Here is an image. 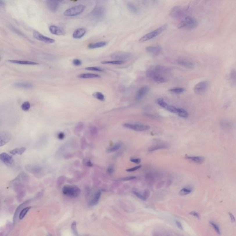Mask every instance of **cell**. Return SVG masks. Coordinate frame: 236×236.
Instances as JSON below:
<instances>
[{
    "instance_id": "cell-45",
    "label": "cell",
    "mask_w": 236,
    "mask_h": 236,
    "mask_svg": "<svg viewBox=\"0 0 236 236\" xmlns=\"http://www.w3.org/2000/svg\"><path fill=\"white\" fill-rule=\"evenodd\" d=\"M85 70L91 71H103V70L101 68H99L98 67H88L85 68Z\"/></svg>"
},
{
    "instance_id": "cell-49",
    "label": "cell",
    "mask_w": 236,
    "mask_h": 236,
    "mask_svg": "<svg viewBox=\"0 0 236 236\" xmlns=\"http://www.w3.org/2000/svg\"><path fill=\"white\" fill-rule=\"evenodd\" d=\"M83 164H84V165H85L89 167H92L93 166V164L92 163V162L90 160H88L87 159H85L84 160Z\"/></svg>"
},
{
    "instance_id": "cell-5",
    "label": "cell",
    "mask_w": 236,
    "mask_h": 236,
    "mask_svg": "<svg viewBox=\"0 0 236 236\" xmlns=\"http://www.w3.org/2000/svg\"><path fill=\"white\" fill-rule=\"evenodd\" d=\"M85 8V7L84 5H78L70 8L67 9L64 12V15L66 16H75L80 15L82 12H83Z\"/></svg>"
},
{
    "instance_id": "cell-8",
    "label": "cell",
    "mask_w": 236,
    "mask_h": 236,
    "mask_svg": "<svg viewBox=\"0 0 236 236\" xmlns=\"http://www.w3.org/2000/svg\"><path fill=\"white\" fill-rule=\"evenodd\" d=\"M131 57V53L122 52L115 53H112L111 56L112 59H114L115 60H123V61H125V60L130 59Z\"/></svg>"
},
{
    "instance_id": "cell-37",
    "label": "cell",
    "mask_w": 236,
    "mask_h": 236,
    "mask_svg": "<svg viewBox=\"0 0 236 236\" xmlns=\"http://www.w3.org/2000/svg\"><path fill=\"white\" fill-rule=\"evenodd\" d=\"M127 8H128V9H129L130 11L131 12L133 13H137L138 12V9H137V8L133 4L130 3H128Z\"/></svg>"
},
{
    "instance_id": "cell-2",
    "label": "cell",
    "mask_w": 236,
    "mask_h": 236,
    "mask_svg": "<svg viewBox=\"0 0 236 236\" xmlns=\"http://www.w3.org/2000/svg\"><path fill=\"white\" fill-rule=\"evenodd\" d=\"M198 22L196 19L193 17L187 16L185 17L178 26V28L180 29H185L190 30L195 29L197 27Z\"/></svg>"
},
{
    "instance_id": "cell-18",
    "label": "cell",
    "mask_w": 236,
    "mask_h": 236,
    "mask_svg": "<svg viewBox=\"0 0 236 236\" xmlns=\"http://www.w3.org/2000/svg\"><path fill=\"white\" fill-rule=\"evenodd\" d=\"M146 50L149 53L157 56L162 51V49L159 46H149L146 48Z\"/></svg>"
},
{
    "instance_id": "cell-11",
    "label": "cell",
    "mask_w": 236,
    "mask_h": 236,
    "mask_svg": "<svg viewBox=\"0 0 236 236\" xmlns=\"http://www.w3.org/2000/svg\"><path fill=\"white\" fill-rule=\"evenodd\" d=\"M184 9L179 6H175L171 8L170 15L172 18H178L183 16L184 15Z\"/></svg>"
},
{
    "instance_id": "cell-33",
    "label": "cell",
    "mask_w": 236,
    "mask_h": 236,
    "mask_svg": "<svg viewBox=\"0 0 236 236\" xmlns=\"http://www.w3.org/2000/svg\"><path fill=\"white\" fill-rule=\"evenodd\" d=\"M31 208V207H26L25 208H23L22 210H21L20 213H19V219H23L25 217L27 213L29 211V210H30Z\"/></svg>"
},
{
    "instance_id": "cell-42",
    "label": "cell",
    "mask_w": 236,
    "mask_h": 236,
    "mask_svg": "<svg viewBox=\"0 0 236 236\" xmlns=\"http://www.w3.org/2000/svg\"><path fill=\"white\" fill-rule=\"evenodd\" d=\"M71 229L72 233L75 236H78V233L77 229V223L76 221H74L71 225Z\"/></svg>"
},
{
    "instance_id": "cell-51",
    "label": "cell",
    "mask_w": 236,
    "mask_h": 236,
    "mask_svg": "<svg viewBox=\"0 0 236 236\" xmlns=\"http://www.w3.org/2000/svg\"><path fill=\"white\" fill-rule=\"evenodd\" d=\"M141 165H139V166H136L135 167H133V168H129V169H126V171H129V172L135 171L139 169V168H141Z\"/></svg>"
},
{
    "instance_id": "cell-19",
    "label": "cell",
    "mask_w": 236,
    "mask_h": 236,
    "mask_svg": "<svg viewBox=\"0 0 236 236\" xmlns=\"http://www.w3.org/2000/svg\"><path fill=\"white\" fill-rule=\"evenodd\" d=\"M8 62L11 63L17 64L20 65H39L38 63L34 61H29V60H8Z\"/></svg>"
},
{
    "instance_id": "cell-35",
    "label": "cell",
    "mask_w": 236,
    "mask_h": 236,
    "mask_svg": "<svg viewBox=\"0 0 236 236\" xmlns=\"http://www.w3.org/2000/svg\"><path fill=\"white\" fill-rule=\"evenodd\" d=\"M84 128V124L83 122H79L77 124L75 127V132L77 133H79L82 131Z\"/></svg>"
},
{
    "instance_id": "cell-10",
    "label": "cell",
    "mask_w": 236,
    "mask_h": 236,
    "mask_svg": "<svg viewBox=\"0 0 236 236\" xmlns=\"http://www.w3.org/2000/svg\"><path fill=\"white\" fill-rule=\"evenodd\" d=\"M33 36L35 38L46 44H52L55 42V40L52 38H49L39 33L38 31H35L33 33Z\"/></svg>"
},
{
    "instance_id": "cell-43",
    "label": "cell",
    "mask_w": 236,
    "mask_h": 236,
    "mask_svg": "<svg viewBox=\"0 0 236 236\" xmlns=\"http://www.w3.org/2000/svg\"><path fill=\"white\" fill-rule=\"evenodd\" d=\"M178 108H177L176 107L168 104L166 109L168 111L170 112H173V113H174V114H177V112H178Z\"/></svg>"
},
{
    "instance_id": "cell-4",
    "label": "cell",
    "mask_w": 236,
    "mask_h": 236,
    "mask_svg": "<svg viewBox=\"0 0 236 236\" xmlns=\"http://www.w3.org/2000/svg\"><path fill=\"white\" fill-rule=\"evenodd\" d=\"M167 28V25H163L159 28L155 30L154 31H151V33H149L143 36V37H142L141 38L139 39V41L140 42H144L147 41L155 38L158 36L159 35L162 33L164 31L166 30Z\"/></svg>"
},
{
    "instance_id": "cell-46",
    "label": "cell",
    "mask_w": 236,
    "mask_h": 236,
    "mask_svg": "<svg viewBox=\"0 0 236 236\" xmlns=\"http://www.w3.org/2000/svg\"><path fill=\"white\" fill-rule=\"evenodd\" d=\"M66 180V177L65 176H62L59 177L58 180H57V185L60 186L61 185L64 184Z\"/></svg>"
},
{
    "instance_id": "cell-26",
    "label": "cell",
    "mask_w": 236,
    "mask_h": 236,
    "mask_svg": "<svg viewBox=\"0 0 236 236\" xmlns=\"http://www.w3.org/2000/svg\"><path fill=\"white\" fill-rule=\"evenodd\" d=\"M79 78H84V79H90V78H99L100 76L99 75L94 74H83L79 75L78 76Z\"/></svg>"
},
{
    "instance_id": "cell-20",
    "label": "cell",
    "mask_w": 236,
    "mask_h": 236,
    "mask_svg": "<svg viewBox=\"0 0 236 236\" xmlns=\"http://www.w3.org/2000/svg\"><path fill=\"white\" fill-rule=\"evenodd\" d=\"M59 3L60 2L54 0H47V5L48 8L52 11H56L58 9Z\"/></svg>"
},
{
    "instance_id": "cell-41",
    "label": "cell",
    "mask_w": 236,
    "mask_h": 236,
    "mask_svg": "<svg viewBox=\"0 0 236 236\" xmlns=\"http://www.w3.org/2000/svg\"><path fill=\"white\" fill-rule=\"evenodd\" d=\"M169 91L173 93L180 94L185 92V89L182 88H176L171 89L169 90Z\"/></svg>"
},
{
    "instance_id": "cell-52",
    "label": "cell",
    "mask_w": 236,
    "mask_h": 236,
    "mask_svg": "<svg viewBox=\"0 0 236 236\" xmlns=\"http://www.w3.org/2000/svg\"><path fill=\"white\" fill-rule=\"evenodd\" d=\"M189 214L191 215H192V216L196 217V218L197 219H200V216L199 214H198L197 212H196V211L191 212L189 213Z\"/></svg>"
},
{
    "instance_id": "cell-15",
    "label": "cell",
    "mask_w": 236,
    "mask_h": 236,
    "mask_svg": "<svg viewBox=\"0 0 236 236\" xmlns=\"http://www.w3.org/2000/svg\"><path fill=\"white\" fill-rule=\"evenodd\" d=\"M28 176L24 173H21L18 177H16L14 180L11 182V185H20L21 183L26 182L27 180Z\"/></svg>"
},
{
    "instance_id": "cell-59",
    "label": "cell",
    "mask_w": 236,
    "mask_h": 236,
    "mask_svg": "<svg viewBox=\"0 0 236 236\" xmlns=\"http://www.w3.org/2000/svg\"><path fill=\"white\" fill-rule=\"evenodd\" d=\"M65 137V134L63 133H60L58 134V138L60 140H62Z\"/></svg>"
},
{
    "instance_id": "cell-36",
    "label": "cell",
    "mask_w": 236,
    "mask_h": 236,
    "mask_svg": "<svg viewBox=\"0 0 236 236\" xmlns=\"http://www.w3.org/2000/svg\"><path fill=\"white\" fill-rule=\"evenodd\" d=\"M120 147H121V144H116L114 146L107 149V152L108 153H111L116 151L120 148Z\"/></svg>"
},
{
    "instance_id": "cell-32",
    "label": "cell",
    "mask_w": 236,
    "mask_h": 236,
    "mask_svg": "<svg viewBox=\"0 0 236 236\" xmlns=\"http://www.w3.org/2000/svg\"><path fill=\"white\" fill-rule=\"evenodd\" d=\"M126 61L123 60H114L111 61H103L101 63L104 64H111V65H121L124 64Z\"/></svg>"
},
{
    "instance_id": "cell-29",
    "label": "cell",
    "mask_w": 236,
    "mask_h": 236,
    "mask_svg": "<svg viewBox=\"0 0 236 236\" xmlns=\"http://www.w3.org/2000/svg\"><path fill=\"white\" fill-rule=\"evenodd\" d=\"M167 148V146L165 144H161L155 145L149 147L148 149V151H157L158 149H164Z\"/></svg>"
},
{
    "instance_id": "cell-17",
    "label": "cell",
    "mask_w": 236,
    "mask_h": 236,
    "mask_svg": "<svg viewBox=\"0 0 236 236\" xmlns=\"http://www.w3.org/2000/svg\"><path fill=\"white\" fill-rule=\"evenodd\" d=\"M49 31L50 33L56 35H62L65 34V32L63 29H61L60 27L57 26H50L49 27Z\"/></svg>"
},
{
    "instance_id": "cell-16",
    "label": "cell",
    "mask_w": 236,
    "mask_h": 236,
    "mask_svg": "<svg viewBox=\"0 0 236 236\" xmlns=\"http://www.w3.org/2000/svg\"><path fill=\"white\" fill-rule=\"evenodd\" d=\"M177 63L179 65L185 68H192L194 67V64L190 60L185 59H180L177 60Z\"/></svg>"
},
{
    "instance_id": "cell-48",
    "label": "cell",
    "mask_w": 236,
    "mask_h": 236,
    "mask_svg": "<svg viewBox=\"0 0 236 236\" xmlns=\"http://www.w3.org/2000/svg\"><path fill=\"white\" fill-rule=\"evenodd\" d=\"M133 192L134 194L136 195V196H137V197H138V198H140V199L141 200H146V198H145L144 196V195L141 194V193L138 192H136V191H134Z\"/></svg>"
},
{
    "instance_id": "cell-58",
    "label": "cell",
    "mask_w": 236,
    "mask_h": 236,
    "mask_svg": "<svg viewBox=\"0 0 236 236\" xmlns=\"http://www.w3.org/2000/svg\"><path fill=\"white\" fill-rule=\"evenodd\" d=\"M229 215L230 217V220H231V221L233 223H234L235 222V221H236V219H235V216H234V215L232 213H229Z\"/></svg>"
},
{
    "instance_id": "cell-21",
    "label": "cell",
    "mask_w": 236,
    "mask_h": 236,
    "mask_svg": "<svg viewBox=\"0 0 236 236\" xmlns=\"http://www.w3.org/2000/svg\"><path fill=\"white\" fill-rule=\"evenodd\" d=\"M26 169L27 171L32 174H37L41 171V167L37 165H31L26 166Z\"/></svg>"
},
{
    "instance_id": "cell-25",
    "label": "cell",
    "mask_w": 236,
    "mask_h": 236,
    "mask_svg": "<svg viewBox=\"0 0 236 236\" xmlns=\"http://www.w3.org/2000/svg\"><path fill=\"white\" fill-rule=\"evenodd\" d=\"M13 85L17 88H24V89H31L33 87V85L29 83H15L13 84Z\"/></svg>"
},
{
    "instance_id": "cell-23",
    "label": "cell",
    "mask_w": 236,
    "mask_h": 236,
    "mask_svg": "<svg viewBox=\"0 0 236 236\" xmlns=\"http://www.w3.org/2000/svg\"><path fill=\"white\" fill-rule=\"evenodd\" d=\"M101 192L100 191L97 192L96 193L95 195L93 197L92 199L91 200L90 202L89 203V205L90 206H95L99 202V200L101 196Z\"/></svg>"
},
{
    "instance_id": "cell-31",
    "label": "cell",
    "mask_w": 236,
    "mask_h": 236,
    "mask_svg": "<svg viewBox=\"0 0 236 236\" xmlns=\"http://www.w3.org/2000/svg\"><path fill=\"white\" fill-rule=\"evenodd\" d=\"M177 114L179 117H182V118H188L189 116L188 112H187L185 109L182 108H178Z\"/></svg>"
},
{
    "instance_id": "cell-57",
    "label": "cell",
    "mask_w": 236,
    "mask_h": 236,
    "mask_svg": "<svg viewBox=\"0 0 236 236\" xmlns=\"http://www.w3.org/2000/svg\"><path fill=\"white\" fill-rule=\"evenodd\" d=\"M136 178V177L135 176H128V177H126L125 178H123V180L125 181L135 179Z\"/></svg>"
},
{
    "instance_id": "cell-61",
    "label": "cell",
    "mask_w": 236,
    "mask_h": 236,
    "mask_svg": "<svg viewBox=\"0 0 236 236\" xmlns=\"http://www.w3.org/2000/svg\"><path fill=\"white\" fill-rule=\"evenodd\" d=\"M54 1H58V2H62V1H63V0H54Z\"/></svg>"
},
{
    "instance_id": "cell-6",
    "label": "cell",
    "mask_w": 236,
    "mask_h": 236,
    "mask_svg": "<svg viewBox=\"0 0 236 236\" xmlns=\"http://www.w3.org/2000/svg\"><path fill=\"white\" fill-rule=\"evenodd\" d=\"M123 126L129 129L137 131H145L150 129L149 126L146 125H139V124H133L130 123H125Z\"/></svg>"
},
{
    "instance_id": "cell-53",
    "label": "cell",
    "mask_w": 236,
    "mask_h": 236,
    "mask_svg": "<svg viewBox=\"0 0 236 236\" xmlns=\"http://www.w3.org/2000/svg\"><path fill=\"white\" fill-rule=\"evenodd\" d=\"M130 161L132 162L135 163L136 164H139L141 162V159L139 158H131Z\"/></svg>"
},
{
    "instance_id": "cell-54",
    "label": "cell",
    "mask_w": 236,
    "mask_h": 236,
    "mask_svg": "<svg viewBox=\"0 0 236 236\" xmlns=\"http://www.w3.org/2000/svg\"><path fill=\"white\" fill-rule=\"evenodd\" d=\"M143 195H144V196L145 198H146V199H147V198L149 197V195H150V192H149V190L147 189H145V190H144V192Z\"/></svg>"
},
{
    "instance_id": "cell-38",
    "label": "cell",
    "mask_w": 236,
    "mask_h": 236,
    "mask_svg": "<svg viewBox=\"0 0 236 236\" xmlns=\"http://www.w3.org/2000/svg\"><path fill=\"white\" fill-rule=\"evenodd\" d=\"M156 103L160 107H162V108H165V109L167 108V107L168 105V104L164 101V99L162 98H159V99H157V101H156Z\"/></svg>"
},
{
    "instance_id": "cell-62",
    "label": "cell",
    "mask_w": 236,
    "mask_h": 236,
    "mask_svg": "<svg viewBox=\"0 0 236 236\" xmlns=\"http://www.w3.org/2000/svg\"><path fill=\"white\" fill-rule=\"evenodd\" d=\"M154 1H156V0H154Z\"/></svg>"
},
{
    "instance_id": "cell-55",
    "label": "cell",
    "mask_w": 236,
    "mask_h": 236,
    "mask_svg": "<svg viewBox=\"0 0 236 236\" xmlns=\"http://www.w3.org/2000/svg\"><path fill=\"white\" fill-rule=\"evenodd\" d=\"M114 168L112 166H110L107 169V172L108 174H112L114 173Z\"/></svg>"
},
{
    "instance_id": "cell-1",
    "label": "cell",
    "mask_w": 236,
    "mask_h": 236,
    "mask_svg": "<svg viewBox=\"0 0 236 236\" xmlns=\"http://www.w3.org/2000/svg\"><path fill=\"white\" fill-rule=\"evenodd\" d=\"M146 74L149 79L157 83H163L167 81L164 74L155 70L153 68L148 70L146 71Z\"/></svg>"
},
{
    "instance_id": "cell-56",
    "label": "cell",
    "mask_w": 236,
    "mask_h": 236,
    "mask_svg": "<svg viewBox=\"0 0 236 236\" xmlns=\"http://www.w3.org/2000/svg\"><path fill=\"white\" fill-rule=\"evenodd\" d=\"M175 224H176V226H177V227H178V228L180 229V230H183V227L182 226V225L181 223L180 222L178 221H175Z\"/></svg>"
},
{
    "instance_id": "cell-34",
    "label": "cell",
    "mask_w": 236,
    "mask_h": 236,
    "mask_svg": "<svg viewBox=\"0 0 236 236\" xmlns=\"http://www.w3.org/2000/svg\"><path fill=\"white\" fill-rule=\"evenodd\" d=\"M192 189L190 187H185L181 189L179 192V194L182 196L188 195L192 192Z\"/></svg>"
},
{
    "instance_id": "cell-27",
    "label": "cell",
    "mask_w": 236,
    "mask_h": 236,
    "mask_svg": "<svg viewBox=\"0 0 236 236\" xmlns=\"http://www.w3.org/2000/svg\"><path fill=\"white\" fill-rule=\"evenodd\" d=\"M107 43L106 42H99L93 43V44H90L88 45V48L90 49H94L97 48H101L104 47L107 45Z\"/></svg>"
},
{
    "instance_id": "cell-60",
    "label": "cell",
    "mask_w": 236,
    "mask_h": 236,
    "mask_svg": "<svg viewBox=\"0 0 236 236\" xmlns=\"http://www.w3.org/2000/svg\"><path fill=\"white\" fill-rule=\"evenodd\" d=\"M4 5V1H3L2 0H1V1H0V5H1V6L2 7Z\"/></svg>"
},
{
    "instance_id": "cell-40",
    "label": "cell",
    "mask_w": 236,
    "mask_h": 236,
    "mask_svg": "<svg viewBox=\"0 0 236 236\" xmlns=\"http://www.w3.org/2000/svg\"><path fill=\"white\" fill-rule=\"evenodd\" d=\"M31 104L29 101H25L21 105V109L24 111H27L29 110V109L31 108Z\"/></svg>"
},
{
    "instance_id": "cell-44",
    "label": "cell",
    "mask_w": 236,
    "mask_h": 236,
    "mask_svg": "<svg viewBox=\"0 0 236 236\" xmlns=\"http://www.w3.org/2000/svg\"><path fill=\"white\" fill-rule=\"evenodd\" d=\"M90 133L92 136H95L98 133L97 128L95 126H92L90 128Z\"/></svg>"
},
{
    "instance_id": "cell-39",
    "label": "cell",
    "mask_w": 236,
    "mask_h": 236,
    "mask_svg": "<svg viewBox=\"0 0 236 236\" xmlns=\"http://www.w3.org/2000/svg\"><path fill=\"white\" fill-rule=\"evenodd\" d=\"M93 96L94 97L98 99L99 100L103 101L105 100V97H104L103 94L99 92L94 93Z\"/></svg>"
},
{
    "instance_id": "cell-3",
    "label": "cell",
    "mask_w": 236,
    "mask_h": 236,
    "mask_svg": "<svg viewBox=\"0 0 236 236\" xmlns=\"http://www.w3.org/2000/svg\"><path fill=\"white\" fill-rule=\"evenodd\" d=\"M62 191L64 195L71 198L78 197L80 194V189L75 185H65L63 187Z\"/></svg>"
},
{
    "instance_id": "cell-12",
    "label": "cell",
    "mask_w": 236,
    "mask_h": 236,
    "mask_svg": "<svg viewBox=\"0 0 236 236\" xmlns=\"http://www.w3.org/2000/svg\"><path fill=\"white\" fill-rule=\"evenodd\" d=\"M12 136L8 131H1L0 133V146H3L11 139Z\"/></svg>"
},
{
    "instance_id": "cell-9",
    "label": "cell",
    "mask_w": 236,
    "mask_h": 236,
    "mask_svg": "<svg viewBox=\"0 0 236 236\" xmlns=\"http://www.w3.org/2000/svg\"><path fill=\"white\" fill-rule=\"evenodd\" d=\"M105 10L102 7H98L95 8L91 12L92 18L95 19H101L105 15Z\"/></svg>"
},
{
    "instance_id": "cell-28",
    "label": "cell",
    "mask_w": 236,
    "mask_h": 236,
    "mask_svg": "<svg viewBox=\"0 0 236 236\" xmlns=\"http://www.w3.org/2000/svg\"><path fill=\"white\" fill-rule=\"evenodd\" d=\"M29 201H30V200H27L26 201V202H24V203H21V204H20V205H19V206H18L17 209L15 211V214H14V216H13V226L15 225V223L16 221V219H17V216H18L17 215H18L19 213L20 210H21V208H22L24 206H25L26 204H27V203H28Z\"/></svg>"
},
{
    "instance_id": "cell-7",
    "label": "cell",
    "mask_w": 236,
    "mask_h": 236,
    "mask_svg": "<svg viewBox=\"0 0 236 236\" xmlns=\"http://www.w3.org/2000/svg\"><path fill=\"white\" fill-rule=\"evenodd\" d=\"M208 86V83L207 81L200 82L198 83L194 87V92L195 93L198 95L203 94L206 92Z\"/></svg>"
},
{
    "instance_id": "cell-24",
    "label": "cell",
    "mask_w": 236,
    "mask_h": 236,
    "mask_svg": "<svg viewBox=\"0 0 236 236\" xmlns=\"http://www.w3.org/2000/svg\"><path fill=\"white\" fill-rule=\"evenodd\" d=\"M187 159L192 160L194 162L198 164H201L203 163L204 160V158L202 156H189L186 155L185 156Z\"/></svg>"
},
{
    "instance_id": "cell-13",
    "label": "cell",
    "mask_w": 236,
    "mask_h": 236,
    "mask_svg": "<svg viewBox=\"0 0 236 236\" xmlns=\"http://www.w3.org/2000/svg\"><path fill=\"white\" fill-rule=\"evenodd\" d=\"M0 159L1 162L7 166H11L14 163L12 157L6 153H2L1 154Z\"/></svg>"
},
{
    "instance_id": "cell-22",
    "label": "cell",
    "mask_w": 236,
    "mask_h": 236,
    "mask_svg": "<svg viewBox=\"0 0 236 236\" xmlns=\"http://www.w3.org/2000/svg\"><path fill=\"white\" fill-rule=\"evenodd\" d=\"M85 33L86 30L85 28H78L74 31L72 37L75 39H79L82 38L85 35Z\"/></svg>"
},
{
    "instance_id": "cell-14",
    "label": "cell",
    "mask_w": 236,
    "mask_h": 236,
    "mask_svg": "<svg viewBox=\"0 0 236 236\" xmlns=\"http://www.w3.org/2000/svg\"><path fill=\"white\" fill-rule=\"evenodd\" d=\"M149 89L148 86H143L138 90L136 93L135 99L137 101H139L144 98L149 92Z\"/></svg>"
},
{
    "instance_id": "cell-47",
    "label": "cell",
    "mask_w": 236,
    "mask_h": 236,
    "mask_svg": "<svg viewBox=\"0 0 236 236\" xmlns=\"http://www.w3.org/2000/svg\"><path fill=\"white\" fill-rule=\"evenodd\" d=\"M210 223L212 226H213V228L215 230V232H216L218 234H221V230H220V229H219L218 226L217 224H215V223L213 222H210Z\"/></svg>"
},
{
    "instance_id": "cell-50",
    "label": "cell",
    "mask_w": 236,
    "mask_h": 236,
    "mask_svg": "<svg viewBox=\"0 0 236 236\" xmlns=\"http://www.w3.org/2000/svg\"><path fill=\"white\" fill-rule=\"evenodd\" d=\"M72 63L74 66H79L82 65V62L81 60H80L79 59H76L73 60Z\"/></svg>"
},
{
    "instance_id": "cell-30",
    "label": "cell",
    "mask_w": 236,
    "mask_h": 236,
    "mask_svg": "<svg viewBox=\"0 0 236 236\" xmlns=\"http://www.w3.org/2000/svg\"><path fill=\"white\" fill-rule=\"evenodd\" d=\"M26 150V148H25V147H22V148H20L15 149H12V151H10V154H11L12 155H22L25 152Z\"/></svg>"
}]
</instances>
